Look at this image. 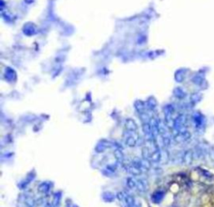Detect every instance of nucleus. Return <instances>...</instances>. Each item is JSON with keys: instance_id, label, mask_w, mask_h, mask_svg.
<instances>
[{"instance_id": "f257e3e1", "label": "nucleus", "mask_w": 214, "mask_h": 207, "mask_svg": "<svg viewBox=\"0 0 214 207\" xmlns=\"http://www.w3.org/2000/svg\"><path fill=\"white\" fill-rule=\"evenodd\" d=\"M124 167H125V170L128 172V173H130V174H131V175H141V173H142V171L140 169L137 168L136 166H134L132 164H127V165H125L124 166Z\"/></svg>"}, {"instance_id": "9d476101", "label": "nucleus", "mask_w": 214, "mask_h": 207, "mask_svg": "<svg viewBox=\"0 0 214 207\" xmlns=\"http://www.w3.org/2000/svg\"><path fill=\"white\" fill-rule=\"evenodd\" d=\"M102 199H103L105 201H106V202H112V201L115 200V195H114L113 193L107 191V192L103 193Z\"/></svg>"}, {"instance_id": "0eeeda50", "label": "nucleus", "mask_w": 214, "mask_h": 207, "mask_svg": "<svg viewBox=\"0 0 214 207\" xmlns=\"http://www.w3.org/2000/svg\"><path fill=\"white\" fill-rule=\"evenodd\" d=\"M24 201H25V203H26V205H28V207H37V204H36L35 200H34L32 196L26 195Z\"/></svg>"}, {"instance_id": "6e6552de", "label": "nucleus", "mask_w": 214, "mask_h": 207, "mask_svg": "<svg viewBox=\"0 0 214 207\" xmlns=\"http://www.w3.org/2000/svg\"><path fill=\"white\" fill-rule=\"evenodd\" d=\"M114 156H115V159L117 160V162L122 163L124 161V154H123L121 150L117 149V150L114 151Z\"/></svg>"}, {"instance_id": "20e7f679", "label": "nucleus", "mask_w": 214, "mask_h": 207, "mask_svg": "<svg viewBox=\"0 0 214 207\" xmlns=\"http://www.w3.org/2000/svg\"><path fill=\"white\" fill-rule=\"evenodd\" d=\"M51 186H50V183L49 182H43L39 186V191L40 193H43V194H47L50 191Z\"/></svg>"}, {"instance_id": "f8f14e48", "label": "nucleus", "mask_w": 214, "mask_h": 207, "mask_svg": "<svg viewBox=\"0 0 214 207\" xmlns=\"http://www.w3.org/2000/svg\"><path fill=\"white\" fill-rule=\"evenodd\" d=\"M72 207H78V206H76V205H72Z\"/></svg>"}, {"instance_id": "39448f33", "label": "nucleus", "mask_w": 214, "mask_h": 207, "mask_svg": "<svg viewBox=\"0 0 214 207\" xmlns=\"http://www.w3.org/2000/svg\"><path fill=\"white\" fill-rule=\"evenodd\" d=\"M34 178V174H30L24 181H22V182L18 185V186H19L18 188H19V189H24V188L32 181V180H33Z\"/></svg>"}, {"instance_id": "7ed1b4c3", "label": "nucleus", "mask_w": 214, "mask_h": 207, "mask_svg": "<svg viewBox=\"0 0 214 207\" xmlns=\"http://www.w3.org/2000/svg\"><path fill=\"white\" fill-rule=\"evenodd\" d=\"M147 185H146V182L144 180H139V179H137V189L139 190V191H141V192H144L146 191V189H147Z\"/></svg>"}, {"instance_id": "9b49d317", "label": "nucleus", "mask_w": 214, "mask_h": 207, "mask_svg": "<svg viewBox=\"0 0 214 207\" xmlns=\"http://www.w3.org/2000/svg\"><path fill=\"white\" fill-rule=\"evenodd\" d=\"M126 184H127L128 187L130 189H137V179H135L133 177L128 178L126 181Z\"/></svg>"}, {"instance_id": "423d86ee", "label": "nucleus", "mask_w": 214, "mask_h": 207, "mask_svg": "<svg viewBox=\"0 0 214 207\" xmlns=\"http://www.w3.org/2000/svg\"><path fill=\"white\" fill-rule=\"evenodd\" d=\"M60 200H61V193L57 192L54 195L53 203L51 205V207H59L60 204Z\"/></svg>"}, {"instance_id": "1a4fd4ad", "label": "nucleus", "mask_w": 214, "mask_h": 207, "mask_svg": "<svg viewBox=\"0 0 214 207\" xmlns=\"http://www.w3.org/2000/svg\"><path fill=\"white\" fill-rule=\"evenodd\" d=\"M160 156H161V153H160V151L157 150L154 151L153 153H152L150 160L152 161V162H159V161H160Z\"/></svg>"}, {"instance_id": "f03ea898", "label": "nucleus", "mask_w": 214, "mask_h": 207, "mask_svg": "<svg viewBox=\"0 0 214 207\" xmlns=\"http://www.w3.org/2000/svg\"><path fill=\"white\" fill-rule=\"evenodd\" d=\"M164 196H165L164 191H162V190H157V191H155L152 195V202H153V203H156V204L160 203V202H161L162 200H163Z\"/></svg>"}]
</instances>
